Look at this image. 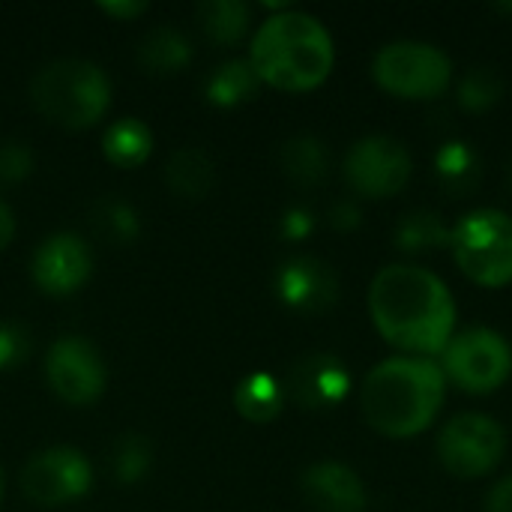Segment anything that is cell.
<instances>
[{"instance_id": "obj_1", "label": "cell", "mask_w": 512, "mask_h": 512, "mask_svg": "<svg viewBox=\"0 0 512 512\" xmlns=\"http://www.w3.org/2000/svg\"><path fill=\"white\" fill-rule=\"evenodd\" d=\"M375 330L408 357H435L456 336V303L441 276L420 264H390L369 285Z\"/></svg>"}, {"instance_id": "obj_2", "label": "cell", "mask_w": 512, "mask_h": 512, "mask_svg": "<svg viewBox=\"0 0 512 512\" xmlns=\"http://www.w3.org/2000/svg\"><path fill=\"white\" fill-rule=\"evenodd\" d=\"M447 396V378L432 357H390L378 363L360 387L366 423L384 438H414L426 432Z\"/></svg>"}, {"instance_id": "obj_3", "label": "cell", "mask_w": 512, "mask_h": 512, "mask_svg": "<svg viewBox=\"0 0 512 512\" xmlns=\"http://www.w3.org/2000/svg\"><path fill=\"white\" fill-rule=\"evenodd\" d=\"M249 63L261 84L285 93L315 90L336 63L330 30L309 12L279 9L252 36Z\"/></svg>"}, {"instance_id": "obj_4", "label": "cell", "mask_w": 512, "mask_h": 512, "mask_svg": "<svg viewBox=\"0 0 512 512\" xmlns=\"http://www.w3.org/2000/svg\"><path fill=\"white\" fill-rule=\"evenodd\" d=\"M30 102L45 120L63 129H87L105 117L111 105V81L102 66L90 60H51L33 75Z\"/></svg>"}, {"instance_id": "obj_5", "label": "cell", "mask_w": 512, "mask_h": 512, "mask_svg": "<svg viewBox=\"0 0 512 512\" xmlns=\"http://www.w3.org/2000/svg\"><path fill=\"white\" fill-rule=\"evenodd\" d=\"M450 249L459 270L483 285L504 288L512 282V219L504 210H471L450 231Z\"/></svg>"}, {"instance_id": "obj_6", "label": "cell", "mask_w": 512, "mask_h": 512, "mask_svg": "<svg viewBox=\"0 0 512 512\" xmlns=\"http://www.w3.org/2000/svg\"><path fill=\"white\" fill-rule=\"evenodd\" d=\"M375 81L402 99H435L453 81V60L432 42L399 39L378 48L372 60Z\"/></svg>"}, {"instance_id": "obj_7", "label": "cell", "mask_w": 512, "mask_h": 512, "mask_svg": "<svg viewBox=\"0 0 512 512\" xmlns=\"http://www.w3.org/2000/svg\"><path fill=\"white\" fill-rule=\"evenodd\" d=\"M441 372L465 393H492L512 375V345L492 327H468L441 351Z\"/></svg>"}, {"instance_id": "obj_8", "label": "cell", "mask_w": 512, "mask_h": 512, "mask_svg": "<svg viewBox=\"0 0 512 512\" xmlns=\"http://www.w3.org/2000/svg\"><path fill=\"white\" fill-rule=\"evenodd\" d=\"M507 453V432L486 414H456L438 432V459L459 480L492 474Z\"/></svg>"}, {"instance_id": "obj_9", "label": "cell", "mask_w": 512, "mask_h": 512, "mask_svg": "<svg viewBox=\"0 0 512 512\" xmlns=\"http://www.w3.org/2000/svg\"><path fill=\"white\" fill-rule=\"evenodd\" d=\"M93 468L75 447H48L21 468V492L36 507H63L90 492Z\"/></svg>"}, {"instance_id": "obj_10", "label": "cell", "mask_w": 512, "mask_h": 512, "mask_svg": "<svg viewBox=\"0 0 512 512\" xmlns=\"http://www.w3.org/2000/svg\"><path fill=\"white\" fill-rule=\"evenodd\" d=\"M411 153L390 135H366L345 156V180L363 198H390L411 180Z\"/></svg>"}, {"instance_id": "obj_11", "label": "cell", "mask_w": 512, "mask_h": 512, "mask_svg": "<svg viewBox=\"0 0 512 512\" xmlns=\"http://www.w3.org/2000/svg\"><path fill=\"white\" fill-rule=\"evenodd\" d=\"M45 378L48 387L75 408L93 405L108 384V372L96 345L81 336H63L51 345L45 357Z\"/></svg>"}, {"instance_id": "obj_12", "label": "cell", "mask_w": 512, "mask_h": 512, "mask_svg": "<svg viewBox=\"0 0 512 512\" xmlns=\"http://www.w3.org/2000/svg\"><path fill=\"white\" fill-rule=\"evenodd\" d=\"M285 399L303 411H330L351 390L348 366L327 351L303 354L291 363L285 375Z\"/></svg>"}, {"instance_id": "obj_13", "label": "cell", "mask_w": 512, "mask_h": 512, "mask_svg": "<svg viewBox=\"0 0 512 512\" xmlns=\"http://www.w3.org/2000/svg\"><path fill=\"white\" fill-rule=\"evenodd\" d=\"M30 273H33V282L51 297L75 294L78 288H84V282L93 273V252L87 240H81L78 234L57 231L45 237L39 249L33 252Z\"/></svg>"}, {"instance_id": "obj_14", "label": "cell", "mask_w": 512, "mask_h": 512, "mask_svg": "<svg viewBox=\"0 0 512 512\" xmlns=\"http://www.w3.org/2000/svg\"><path fill=\"white\" fill-rule=\"evenodd\" d=\"M276 297L300 315H324L339 300L333 267L312 255H294L276 270Z\"/></svg>"}, {"instance_id": "obj_15", "label": "cell", "mask_w": 512, "mask_h": 512, "mask_svg": "<svg viewBox=\"0 0 512 512\" xmlns=\"http://www.w3.org/2000/svg\"><path fill=\"white\" fill-rule=\"evenodd\" d=\"M303 498L315 512H366V486L348 465L318 462L300 477Z\"/></svg>"}, {"instance_id": "obj_16", "label": "cell", "mask_w": 512, "mask_h": 512, "mask_svg": "<svg viewBox=\"0 0 512 512\" xmlns=\"http://www.w3.org/2000/svg\"><path fill=\"white\" fill-rule=\"evenodd\" d=\"M165 183L177 198L201 201L213 192L216 183V165L213 159L198 147H180L171 153L165 165Z\"/></svg>"}, {"instance_id": "obj_17", "label": "cell", "mask_w": 512, "mask_h": 512, "mask_svg": "<svg viewBox=\"0 0 512 512\" xmlns=\"http://www.w3.org/2000/svg\"><path fill=\"white\" fill-rule=\"evenodd\" d=\"M435 177L447 195H468L483 180V159L471 141H447L435 153Z\"/></svg>"}, {"instance_id": "obj_18", "label": "cell", "mask_w": 512, "mask_h": 512, "mask_svg": "<svg viewBox=\"0 0 512 512\" xmlns=\"http://www.w3.org/2000/svg\"><path fill=\"white\" fill-rule=\"evenodd\" d=\"M189 60H192V42L186 39L183 30H177L171 24L147 30L138 45V63L150 75H174V72L186 69Z\"/></svg>"}, {"instance_id": "obj_19", "label": "cell", "mask_w": 512, "mask_h": 512, "mask_svg": "<svg viewBox=\"0 0 512 512\" xmlns=\"http://www.w3.org/2000/svg\"><path fill=\"white\" fill-rule=\"evenodd\" d=\"M102 153L117 168H138L153 153V132L138 117H120L105 129Z\"/></svg>"}, {"instance_id": "obj_20", "label": "cell", "mask_w": 512, "mask_h": 512, "mask_svg": "<svg viewBox=\"0 0 512 512\" xmlns=\"http://www.w3.org/2000/svg\"><path fill=\"white\" fill-rule=\"evenodd\" d=\"M285 387L267 375V372H252L234 387V408L243 420L249 423H270L282 414L285 408Z\"/></svg>"}, {"instance_id": "obj_21", "label": "cell", "mask_w": 512, "mask_h": 512, "mask_svg": "<svg viewBox=\"0 0 512 512\" xmlns=\"http://www.w3.org/2000/svg\"><path fill=\"white\" fill-rule=\"evenodd\" d=\"M261 87L258 72L249 60H225L219 63L204 84V96L216 108H234L240 102H249Z\"/></svg>"}, {"instance_id": "obj_22", "label": "cell", "mask_w": 512, "mask_h": 512, "mask_svg": "<svg viewBox=\"0 0 512 512\" xmlns=\"http://www.w3.org/2000/svg\"><path fill=\"white\" fill-rule=\"evenodd\" d=\"M282 171L297 183V186H318L327 180L330 171V156L321 138L315 135H294L282 144L279 150Z\"/></svg>"}, {"instance_id": "obj_23", "label": "cell", "mask_w": 512, "mask_h": 512, "mask_svg": "<svg viewBox=\"0 0 512 512\" xmlns=\"http://www.w3.org/2000/svg\"><path fill=\"white\" fill-rule=\"evenodd\" d=\"M450 231L453 228H447L435 210H411L396 222L393 243L396 249L408 255H426V252L450 246Z\"/></svg>"}, {"instance_id": "obj_24", "label": "cell", "mask_w": 512, "mask_h": 512, "mask_svg": "<svg viewBox=\"0 0 512 512\" xmlns=\"http://www.w3.org/2000/svg\"><path fill=\"white\" fill-rule=\"evenodd\" d=\"M252 21V9L243 0H204L198 6V24L216 45H237Z\"/></svg>"}, {"instance_id": "obj_25", "label": "cell", "mask_w": 512, "mask_h": 512, "mask_svg": "<svg viewBox=\"0 0 512 512\" xmlns=\"http://www.w3.org/2000/svg\"><path fill=\"white\" fill-rule=\"evenodd\" d=\"M90 228L105 243H132L141 231L135 207L123 198H102L90 213Z\"/></svg>"}, {"instance_id": "obj_26", "label": "cell", "mask_w": 512, "mask_h": 512, "mask_svg": "<svg viewBox=\"0 0 512 512\" xmlns=\"http://www.w3.org/2000/svg\"><path fill=\"white\" fill-rule=\"evenodd\" d=\"M456 96H459V105H462L465 111L483 114V111H489L492 105L501 102V96H504V81H501V75H498L492 66H474V69H468V72L459 78Z\"/></svg>"}, {"instance_id": "obj_27", "label": "cell", "mask_w": 512, "mask_h": 512, "mask_svg": "<svg viewBox=\"0 0 512 512\" xmlns=\"http://www.w3.org/2000/svg\"><path fill=\"white\" fill-rule=\"evenodd\" d=\"M150 462H153V450H150V441L141 435H123L111 450V471H114V480L123 486L138 483L150 471Z\"/></svg>"}, {"instance_id": "obj_28", "label": "cell", "mask_w": 512, "mask_h": 512, "mask_svg": "<svg viewBox=\"0 0 512 512\" xmlns=\"http://www.w3.org/2000/svg\"><path fill=\"white\" fill-rule=\"evenodd\" d=\"M30 330L18 321L0 324V369H15L30 357Z\"/></svg>"}, {"instance_id": "obj_29", "label": "cell", "mask_w": 512, "mask_h": 512, "mask_svg": "<svg viewBox=\"0 0 512 512\" xmlns=\"http://www.w3.org/2000/svg\"><path fill=\"white\" fill-rule=\"evenodd\" d=\"M33 171V150L24 141H0V183H21Z\"/></svg>"}, {"instance_id": "obj_30", "label": "cell", "mask_w": 512, "mask_h": 512, "mask_svg": "<svg viewBox=\"0 0 512 512\" xmlns=\"http://www.w3.org/2000/svg\"><path fill=\"white\" fill-rule=\"evenodd\" d=\"M279 231L285 240H306L315 231V216L306 207H291L279 219Z\"/></svg>"}, {"instance_id": "obj_31", "label": "cell", "mask_w": 512, "mask_h": 512, "mask_svg": "<svg viewBox=\"0 0 512 512\" xmlns=\"http://www.w3.org/2000/svg\"><path fill=\"white\" fill-rule=\"evenodd\" d=\"M330 225L336 231H354L360 225V207L354 201H339L330 210Z\"/></svg>"}, {"instance_id": "obj_32", "label": "cell", "mask_w": 512, "mask_h": 512, "mask_svg": "<svg viewBox=\"0 0 512 512\" xmlns=\"http://www.w3.org/2000/svg\"><path fill=\"white\" fill-rule=\"evenodd\" d=\"M486 512H512V474L498 480L486 495Z\"/></svg>"}, {"instance_id": "obj_33", "label": "cell", "mask_w": 512, "mask_h": 512, "mask_svg": "<svg viewBox=\"0 0 512 512\" xmlns=\"http://www.w3.org/2000/svg\"><path fill=\"white\" fill-rule=\"evenodd\" d=\"M99 9L102 12H108L111 18H120V21H132V18H138V15H144L147 12V3H141V0H105V3H99Z\"/></svg>"}, {"instance_id": "obj_34", "label": "cell", "mask_w": 512, "mask_h": 512, "mask_svg": "<svg viewBox=\"0 0 512 512\" xmlns=\"http://www.w3.org/2000/svg\"><path fill=\"white\" fill-rule=\"evenodd\" d=\"M15 237V213L6 201H0V252L12 243Z\"/></svg>"}, {"instance_id": "obj_35", "label": "cell", "mask_w": 512, "mask_h": 512, "mask_svg": "<svg viewBox=\"0 0 512 512\" xmlns=\"http://www.w3.org/2000/svg\"><path fill=\"white\" fill-rule=\"evenodd\" d=\"M3 489H6V480H3V468H0V504H3Z\"/></svg>"}, {"instance_id": "obj_36", "label": "cell", "mask_w": 512, "mask_h": 512, "mask_svg": "<svg viewBox=\"0 0 512 512\" xmlns=\"http://www.w3.org/2000/svg\"><path fill=\"white\" fill-rule=\"evenodd\" d=\"M507 177H510V186H512V156H510V165H507Z\"/></svg>"}]
</instances>
